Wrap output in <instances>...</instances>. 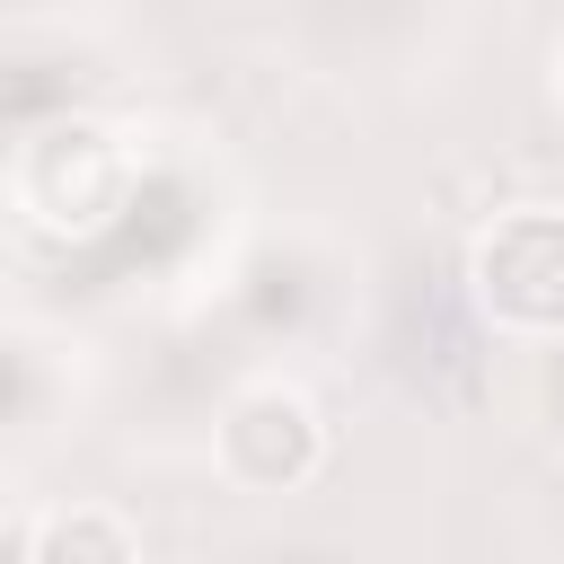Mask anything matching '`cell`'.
<instances>
[{"label": "cell", "instance_id": "3", "mask_svg": "<svg viewBox=\"0 0 564 564\" xmlns=\"http://www.w3.org/2000/svg\"><path fill=\"white\" fill-rule=\"evenodd\" d=\"M26 546H35V555H132V529L106 520V511H62V520H44Z\"/></svg>", "mask_w": 564, "mask_h": 564}, {"label": "cell", "instance_id": "1", "mask_svg": "<svg viewBox=\"0 0 564 564\" xmlns=\"http://www.w3.org/2000/svg\"><path fill=\"white\" fill-rule=\"evenodd\" d=\"M467 291L502 335H564V212H502L467 247Z\"/></svg>", "mask_w": 564, "mask_h": 564}, {"label": "cell", "instance_id": "4", "mask_svg": "<svg viewBox=\"0 0 564 564\" xmlns=\"http://www.w3.org/2000/svg\"><path fill=\"white\" fill-rule=\"evenodd\" d=\"M555 97H564V44H555Z\"/></svg>", "mask_w": 564, "mask_h": 564}, {"label": "cell", "instance_id": "2", "mask_svg": "<svg viewBox=\"0 0 564 564\" xmlns=\"http://www.w3.org/2000/svg\"><path fill=\"white\" fill-rule=\"evenodd\" d=\"M212 449H220V476H229L238 494H291V485H308V476L326 467V423H317V405L291 397V388H247V397L220 414Z\"/></svg>", "mask_w": 564, "mask_h": 564}]
</instances>
